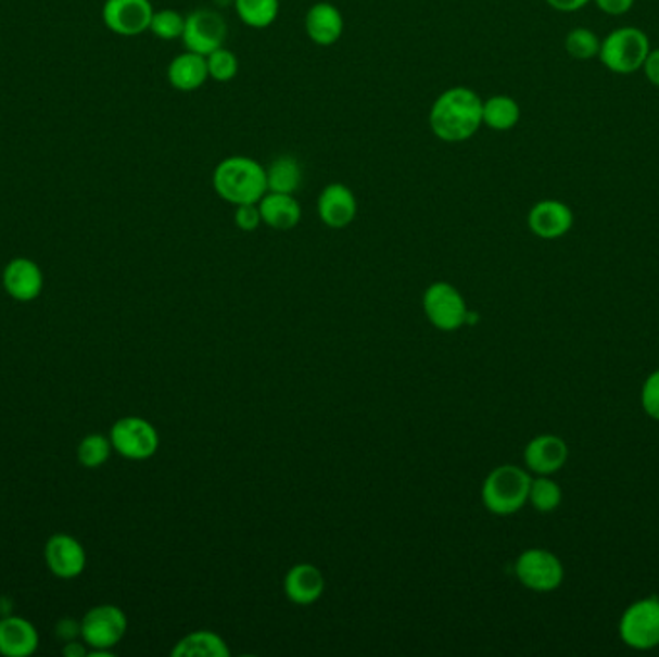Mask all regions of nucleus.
<instances>
[{"mask_svg": "<svg viewBox=\"0 0 659 657\" xmlns=\"http://www.w3.org/2000/svg\"><path fill=\"white\" fill-rule=\"evenodd\" d=\"M482 97L471 87H449L430 106L432 134L444 143L469 141L482 128Z\"/></svg>", "mask_w": 659, "mask_h": 657, "instance_id": "nucleus-1", "label": "nucleus"}, {"mask_svg": "<svg viewBox=\"0 0 659 657\" xmlns=\"http://www.w3.org/2000/svg\"><path fill=\"white\" fill-rule=\"evenodd\" d=\"M213 188L230 205L258 203L268 191L266 168L245 154L226 156L213 172Z\"/></svg>", "mask_w": 659, "mask_h": 657, "instance_id": "nucleus-2", "label": "nucleus"}, {"mask_svg": "<svg viewBox=\"0 0 659 657\" xmlns=\"http://www.w3.org/2000/svg\"><path fill=\"white\" fill-rule=\"evenodd\" d=\"M531 475L515 465L492 470L482 484V504L494 515L506 517L521 511L529 504Z\"/></svg>", "mask_w": 659, "mask_h": 657, "instance_id": "nucleus-3", "label": "nucleus"}, {"mask_svg": "<svg viewBox=\"0 0 659 657\" xmlns=\"http://www.w3.org/2000/svg\"><path fill=\"white\" fill-rule=\"evenodd\" d=\"M651 45L648 35L641 27H617L601 39L599 62L613 74H634L643 70Z\"/></svg>", "mask_w": 659, "mask_h": 657, "instance_id": "nucleus-4", "label": "nucleus"}, {"mask_svg": "<svg viewBox=\"0 0 659 657\" xmlns=\"http://www.w3.org/2000/svg\"><path fill=\"white\" fill-rule=\"evenodd\" d=\"M619 636L629 648L638 652L658 648L659 597H643L626 607L619 621Z\"/></svg>", "mask_w": 659, "mask_h": 657, "instance_id": "nucleus-5", "label": "nucleus"}, {"mask_svg": "<svg viewBox=\"0 0 659 657\" xmlns=\"http://www.w3.org/2000/svg\"><path fill=\"white\" fill-rule=\"evenodd\" d=\"M515 574L524 589L554 592L566 579V569L557 555L542 547H532L515 561Z\"/></svg>", "mask_w": 659, "mask_h": 657, "instance_id": "nucleus-6", "label": "nucleus"}, {"mask_svg": "<svg viewBox=\"0 0 659 657\" xmlns=\"http://www.w3.org/2000/svg\"><path fill=\"white\" fill-rule=\"evenodd\" d=\"M422 308L430 325L438 330L455 332L467 325L469 308L459 290L447 282H434L427 288L422 295Z\"/></svg>", "mask_w": 659, "mask_h": 657, "instance_id": "nucleus-7", "label": "nucleus"}, {"mask_svg": "<svg viewBox=\"0 0 659 657\" xmlns=\"http://www.w3.org/2000/svg\"><path fill=\"white\" fill-rule=\"evenodd\" d=\"M111 444L129 462H147L159 450V432L145 418H121L112 427Z\"/></svg>", "mask_w": 659, "mask_h": 657, "instance_id": "nucleus-8", "label": "nucleus"}, {"mask_svg": "<svg viewBox=\"0 0 659 657\" xmlns=\"http://www.w3.org/2000/svg\"><path fill=\"white\" fill-rule=\"evenodd\" d=\"M228 37V24L223 14L213 9L193 10L186 16V27L181 41L186 51L198 52L208 56L211 52L220 49Z\"/></svg>", "mask_w": 659, "mask_h": 657, "instance_id": "nucleus-9", "label": "nucleus"}, {"mask_svg": "<svg viewBox=\"0 0 659 657\" xmlns=\"http://www.w3.org/2000/svg\"><path fill=\"white\" fill-rule=\"evenodd\" d=\"M128 619L116 606L93 607L81 621V636L91 648L99 649L97 654H109L124 639Z\"/></svg>", "mask_w": 659, "mask_h": 657, "instance_id": "nucleus-10", "label": "nucleus"}, {"mask_svg": "<svg viewBox=\"0 0 659 657\" xmlns=\"http://www.w3.org/2000/svg\"><path fill=\"white\" fill-rule=\"evenodd\" d=\"M153 14L151 0H106L103 4L104 26L122 37H138L149 31Z\"/></svg>", "mask_w": 659, "mask_h": 657, "instance_id": "nucleus-11", "label": "nucleus"}, {"mask_svg": "<svg viewBox=\"0 0 659 657\" xmlns=\"http://www.w3.org/2000/svg\"><path fill=\"white\" fill-rule=\"evenodd\" d=\"M318 216L328 228L343 230L355 220L359 205L357 197L345 184H328L318 195Z\"/></svg>", "mask_w": 659, "mask_h": 657, "instance_id": "nucleus-12", "label": "nucleus"}, {"mask_svg": "<svg viewBox=\"0 0 659 657\" xmlns=\"http://www.w3.org/2000/svg\"><path fill=\"white\" fill-rule=\"evenodd\" d=\"M567 459L569 447L566 440L559 435H536L524 447V465L536 477H552L554 472L566 467Z\"/></svg>", "mask_w": 659, "mask_h": 657, "instance_id": "nucleus-13", "label": "nucleus"}, {"mask_svg": "<svg viewBox=\"0 0 659 657\" xmlns=\"http://www.w3.org/2000/svg\"><path fill=\"white\" fill-rule=\"evenodd\" d=\"M527 223L536 238L559 239L573 228L574 214L563 201L544 199L532 206Z\"/></svg>", "mask_w": 659, "mask_h": 657, "instance_id": "nucleus-14", "label": "nucleus"}, {"mask_svg": "<svg viewBox=\"0 0 659 657\" xmlns=\"http://www.w3.org/2000/svg\"><path fill=\"white\" fill-rule=\"evenodd\" d=\"M45 559L56 577L74 579L86 569V549L76 538L68 534H54L45 546Z\"/></svg>", "mask_w": 659, "mask_h": 657, "instance_id": "nucleus-15", "label": "nucleus"}, {"mask_svg": "<svg viewBox=\"0 0 659 657\" xmlns=\"http://www.w3.org/2000/svg\"><path fill=\"white\" fill-rule=\"evenodd\" d=\"M345 20L342 12L332 2H317L308 9L305 16V31L318 47H332L342 39Z\"/></svg>", "mask_w": 659, "mask_h": 657, "instance_id": "nucleus-16", "label": "nucleus"}, {"mask_svg": "<svg viewBox=\"0 0 659 657\" xmlns=\"http://www.w3.org/2000/svg\"><path fill=\"white\" fill-rule=\"evenodd\" d=\"M2 280L7 291L17 301H34L43 291L41 268L24 256L10 261L2 274Z\"/></svg>", "mask_w": 659, "mask_h": 657, "instance_id": "nucleus-17", "label": "nucleus"}, {"mask_svg": "<svg viewBox=\"0 0 659 657\" xmlns=\"http://www.w3.org/2000/svg\"><path fill=\"white\" fill-rule=\"evenodd\" d=\"M283 592L293 604L311 606L325 592V577L315 565H293L283 579Z\"/></svg>", "mask_w": 659, "mask_h": 657, "instance_id": "nucleus-18", "label": "nucleus"}, {"mask_svg": "<svg viewBox=\"0 0 659 657\" xmlns=\"http://www.w3.org/2000/svg\"><path fill=\"white\" fill-rule=\"evenodd\" d=\"M168 84L181 93H191L205 86L208 77L206 68V56L198 52L186 51L172 59L166 70Z\"/></svg>", "mask_w": 659, "mask_h": 657, "instance_id": "nucleus-19", "label": "nucleus"}, {"mask_svg": "<svg viewBox=\"0 0 659 657\" xmlns=\"http://www.w3.org/2000/svg\"><path fill=\"white\" fill-rule=\"evenodd\" d=\"M39 646V634L34 624L22 617H7L0 621V654L27 657Z\"/></svg>", "mask_w": 659, "mask_h": 657, "instance_id": "nucleus-20", "label": "nucleus"}, {"mask_svg": "<svg viewBox=\"0 0 659 657\" xmlns=\"http://www.w3.org/2000/svg\"><path fill=\"white\" fill-rule=\"evenodd\" d=\"M263 224L278 231L293 230L301 223V205L295 195L266 191L258 201Z\"/></svg>", "mask_w": 659, "mask_h": 657, "instance_id": "nucleus-21", "label": "nucleus"}, {"mask_svg": "<svg viewBox=\"0 0 659 657\" xmlns=\"http://www.w3.org/2000/svg\"><path fill=\"white\" fill-rule=\"evenodd\" d=\"M266 184L268 191L295 195L303 186V166L292 154L276 156L266 168Z\"/></svg>", "mask_w": 659, "mask_h": 657, "instance_id": "nucleus-22", "label": "nucleus"}, {"mask_svg": "<svg viewBox=\"0 0 659 657\" xmlns=\"http://www.w3.org/2000/svg\"><path fill=\"white\" fill-rule=\"evenodd\" d=\"M521 119V106L509 94H492L482 104V126L494 131H509Z\"/></svg>", "mask_w": 659, "mask_h": 657, "instance_id": "nucleus-23", "label": "nucleus"}, {"mask_svg": "<svg viewBox=\"0 0 659 657\" xmlns=\"http://www.w3.org/2000/svg\"><path fill=\"white\" fill-rule=\"evenodd\" d=\"M174 657H230V648L216 632L195 631L183 636L174 648Z\"/></svg>", "mask_w": 659, "mask_h": 657, "instance_id": "nucleus-24", "label": "nucleus"}, {"mask_svg": "<svg viewBox=\"0 0 659 657\" xmlns=\"http://www.w3.org/2000/svg\"><path fill=\"white\" fill-rule=\"evenodd\" d=\"M233 9L245 26L265 29L280 14V0H233Z\"/></svg>", "mask_w": 659, "mask_h": 657, "instance_id": "nucleus-25", "label": "nucleus"}, {"mask_svg": "<svg viewBox=\"0 0 659 657\" xmlns=\"http://www.w3.org/2000/svg\"><path fill=\"white\" fill-rule=\"evenodd\" d=\"M563 502V492L552 477H536L531 480L529 504L540 513L556 511Z\"/></svg>", "mask_w": 659, "mask_h": 657, "instance_id": "nucleus-26", "label": "nucleus"}, {"mask_svg": "<svg viewBox=\"0 0 659 657\" xmlns=\"http://www.w3.org/2000/svg\"><path fill=\"white\" fill-rule=\"evenodd\" d=\"M206 68H208V77L218 84H228L240 72V59L236 56V52H231L226 47L216 49L206 56Z\"/></svg>", "mask_w": 659, "mask_h": 657, "instance_id": "nucleus-27", "label": "nucleus"}, {"mask_svg": "<svg viewBox=\"0 0 659 657\" xmlns=\"http://www.w3.org/2000/svg\"><path fill=\"white\" fill-rule=\"evenodd\" d=\"M183 27H186L183 14H180L178 10L164 9L154 12L149 31L163 41H176V39H181Z\"/></svg>", "mask_w": 659, "mask_h": 657, "instance_id": "nucleus-28", "label": "nucleus"}, {"mask_svg": "<svg viewBox=\"0 0 659 657\" xmlns=\"http://www.w3.org/2000/svg\"><path fill=\"white\" fill-rule=\"evenodd\" d=\"M598 35L594 34L588 27H574L566 37V49L573 59L591 60L599 54Z\"/></svg>", "mask_w": 659, "mask_h": 657, "instance_id": "nucleus-29", "label": "nucleus"}, {"mask_svg": "<svg viewBox=\"0 0 659 657\" xmlns=\"http://www.w3.org/2000/svg\"><path fill=\"white\" fill-rule=\"evenodd\" d=\"M111 440H106L104 435H86L81 440L79 447H77V459H79V463L84 467H89V469L101 467L111 457Z\"/></svg>", "mask_w": 659, "mask_h": 657, "instance_id": "nucleus-30", "label": "nucleus"}, {"mask_svg": "<svg viewBox=\"0 0 659 657\" xmlns=\"http://www.w3.org/2000/svg\"><path fill=\"white\" fill-rule=\"evenodd\" d=\"M641 402H643L644 413L654 420H659V370L651 372L646 378L643 393H641Z\"/></svg>", "mask_w": 659, "mask_h": 657, "instance_id": "nucleus-31", "label": "nucleus"}, {"mask_svg": "<svg viewBox=\"0 0 659 657\" xmlns=\"http://www.w3.org/2000/svg\"><path fill=\"white\" fill-rule=\"evenodd\" d=\"M233 223L240 228L241 231H255L258 226L263 224V216H261V209L258 203H249V205L236 206V213H233Z\"/></svg>", "mask_w": 659, "mask_h": 657, "instance_id": "nucleus-32", "label": "nucleus"}, {"mask_svg": "<svg viewBox=\"0 0 659 657\" xmlns=\"http://www.w3.org/2000/svg\"><path fill=\"white\" fill-rule=\"evenodd\" d=\"M594 2L608 16H623L634 7V0H594Z\"/></svg>", "mask_w": 659, "mask_h": 657, "instance_id": "nucleus-33", "label": "nucleus"}, {"mask_svg": "<svg viewBox=\"0 0 659 657\" xmlns=\"http://www.w3.org/2000/svg\"><path fill=\"white\" fill-rule=\"evenodd\" d=\"M643 70L644 76L651 86L659 87V49H651L650 54L646 56Z\"/></svg>", "mask_w": 659, "mask_h": 657, "instance_id": "nucleus-34", "label": "nucleus"}, {"mask_svg": "<svg viewBox=\"0 0 659 657\" xmlns=\"http://www.w3.org/2000/svg\"><path fill=\"white\" fill-rule=\"evenodd\" d=\"M546 2L557 12H576L584 9L592 0H546Z\"/></svg>", "mask_w": 659, "mask_h": 657, "instance_id": "nucleus-35", "label": "nucleus"}, {"mask_svg": "<svg viewBox=\"0 0 659 657\" xmlns=\"http://www.w3.org/2000/svg\"><path fill=\"white\" fill-rule=\"evenodd\" d=\"M77 632H81V624H77L72 619H64V621L59 623V634H61V639H64V641H74Z\"/></svg>", "mask_w": 659, "mask_h": 657, "instance_id": "nucleus-36", "label": "nucleus"}, {"mask_svg": "<svg viewBox=\"0 0 659 657\" xmlns=\"http://www.w3.org/2000/svg\"><path fill=\"white\" fill-rule=\"evenodd\" d=\"M62 652H64V656L68 657L86 656V649H84V646L74 641H69L68 644L64 646Z\"/></svg>", "mask_w": 659, "mask_h": 657, "instance_id": "nucleus-37", "label": "nucleus"}]
</instances>
